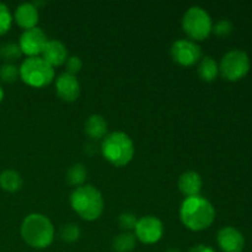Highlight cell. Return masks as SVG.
<instances>
[{"label": "cell", "mask_w": 252, "mask_h": 252, "mask_svg": "<svg viewBox=\"0 0 252 252\" xmlns=\"http://www.w3.org/2000/svg\"><path fill=\"white\" fill-rule=\"evenodd\" d=\"M180 218L187 229L201 231L213 224L216 219V209L211 202L203 197H187L181 204Z\"/></svg>", "instance_id": "1"}, {"label": "cell", "mask_w": 252, "mask_h": 252, "mask_svg": "<svg viewBox=\"0 0 252 252\" xmlns=\"http://www.w3.org/2000/svg\"><path fill=\"white\" fill-rule=\"evenodd\" d=\"M21 236L31 248L46 249L53 243L54 226L46 216L32 213L22 221Z\"/></svg>", "instance_id": "2"}, {"label": "cell", "mask_w": 252, "mask_h": 252, "mask_svg": "<svg viewBox=\"0 0 252 252\" xmlns=\"http://www.w3.org/2000/svg\"><path fill=\"white\" fill-rule=\"evenodd\" d=\"M70 204L81 218L89 221L100 218L103 212L102 194L91 185L76 187L70 196Z\"/></svg>", "instance_id": "3"}, {"label": "cell", "mask_w": 252, "mask_h": 252, "mask_svg": "<svg viewBox=\"0 0 252 252\" xmlns=\"http://www.w3.org/2000/svg\"><path fill=\"white\" fill-rule=\"evenodd\" d=\"M101 150L105 159L118 167L129 164L134 157L133 140L123 132H113L106 135L103 138Z\"/></svg>", "instance_id": "4"}, {"label": "cell", "mask_w": 252, "mask_h": 252, "mask_svg": "<svg viewBox=\"0 0 252 252\" xmlns=\"http://www.w3.org/2000/svg\"><path fill=\"white\" fill-rule=\"evenodd\" d=\"M20 78L30 86L43 88L53 81L54 69L42 57H29L20 66Z\"/></svg>", "instance_id": "5"}, {"label": "cell", "mask_w": 252, "mask_h": 252, "mask_svg": "<svg viewBox=\"0 0 252 252\" xmlns=\"http://www.w3.org/2000/svg\"><path fill=\"white\" fill-rule=\"evenodd\" d=\"M182 29L192 39L207 38L213 30V24L208 12L201 6H191L184 15Z\"/></svg>", "instance_id": "6"}, {"label": "cell", "mask_w": 252, "mask_h": 252, "mask_svg": "<svg viewBox=\"0 0 252 252\" xmlns=\"http://www.w3.org/2000/svg\"><path fill=\"white\" fill-rule=\"evenodd\" d=\"M250 70V58L241 49H233L224 54L219 64V73L229 81L243 79Z\"/></svg>", "instance_id": "7"}, {"label": "cell", "mask_w": 252, "mask_h": 252, "mask_svg": "<svg viewBox=\"0 0 252 252\" xmlns=\"http://www.w3.org/2000/svg\"><path fill=\"white\" fill-rule=\"evenodd\" d=\"M134 230V235L138 240L147 245H152L161 239L164 234V226L159 218L154 216H147L138 219Z\"/></svg>", "instance_id": "8"}, {"label": "cell", "mask_w": 252, "mask_h": 252, "mask_svg": "<svg viewBox=\"0 0 252 252\" xmlns=\"http://www.w3.org/2000/svg\"><path fill=\"white\" fill-rule=\"evenodd\" d=\"M171 57L181 65H193L202 58L201 47L191 39H177L172 43Z\"/></svg>", "instance_id": "9"}, {"label": "cell", "mask_w": 252, "mask_h": 252, "mask_svg": "<svg viewBox=\"0 0 252 252\" xmlns=\"http://www.w3.org/2000/svg\"><path fill=\"white\" fill-rule=\"evenodd\" d=\"M47 38L46 33L39 27L25 30L20 36L19 46L21 48L22 54H27L29 57H38L42 53L44 46H46Z\"/></svg>", "instance_id": "10"}, {"label": "cell", "mask_w": 252, "mask_h": 252, "mask_svg": "<svg viewBox=\"0 0 252 252\" xmlns=\"http://www.w3.org/2000/svg\"><path fill=\"white\" fill-rule=\"evenodd\" d=\"M217 241L223 252H243L245 248V238L233 226L220 229L217 235Z\"/></svg>", "instance_id": "11"}, {"label": "cell", "mask_w": 252, "mask_h": 252, "mask_svg": "<svg viewBox=\"0 0 252 252\" xmlns=\"http://www.w3.org/2000/svg\"><path fill=\"white\" fill-rule=\"evenodd\" d=\"M56 91L59 98L66 102H73L80 95V84L75 75L65 71L57 78Z\"/></svg>", "instance_id": "12"}, {"label": "cell", "mask_w": 252, "mask_h": 252, "mask_svg": "<svg viewBox=\"0 0 252 252\" xmlns=\"http://www.w3.org/2000/svg\"><path fill=\"white\" fill-rule=\"evenodd\" d=\"M41 54L42 58L52 66L62 65L68 59L66 47L58 39H48Z\"/></svg>", "instance_id": "13"}, {"label": "cell", "mask_w": 252, "mask_h": 252, "mask_svg": "<svg viewBox=\"0 0 252 252\" xmlns=\"http://www.w3.org/2000/svg\"><path fill=\"white\" fill-rule=\"evenodd\" d=\"M38 9L33 2H24L19 5L15 10V21L20 27L25 30H30L36 27L38 22Z\"/></svg>", "instance_id": "14"}, {"label": "cell", "mask_w": 252, "mask_h": 252, "mask_svg": "<svg viewBox=\"0 0 252 252\" xmlns=\"http://www.w3.org/2000/svg\"><path fill=\"white\" fill-rule=\"evenodd\" d=\"M202 177L196 171H186L179 177V189L184 196L194 197L199 196L202 189Z\"/></svg>", "instance_id": "15"}, {"label": "cell", "mask_w": 252, "mask_h": 252, "mask_svg": "<svg viewBox=\"0 0 252 252\" xmlns=\"http://www.w3.org/2000/svg\"><path fill=\"white\" fill-rule=\"evenodd\" d=\"M108 125L101 115H91L85 122V132L93 139H101L107 135Z\"/></svg>", "instance_id": "16"}, {"label": "cell", "mask_w": 252, "mask_h": 252, "mask_svg": "<svg viewBox=\"0 0 252 252\" xmlns=\"http://www.w3.org/2000/svg\"><path fill=\"white\" fill-rule=\"evenodd\" d=\"M0 187L4 191L16 192L22 187V177L15 170H5L0 174Z\"/></svg>", "instance_id": "17"}, {"label": "cell", "mask_w": 252, "mask_h": 252, "mask_svg": "<svg viewBox=\"0 0 252 252\" xmlns=\"http://www.w3.org/2000/svg\"><path fill=\"white\" fill-rule=\"evenodd\" d=\"M198 74L204 81H213L219 74V65L212 57L206 56L201 58L198 65Z\"/></svg>", "instance_id": "18"}, {"label": "cell", "mask_w": 252, "mask_h": 252, "mask_svg": "<svg viewBox=\"0 0 252 252\" xmlns=\"http://www.w3.org/2000/svg\"><path fill=\"white\" fill-rule=\"evenodd\" d=\"M137 245V238L129 231L120 234L113 240V249L116 252H132Z\"/></svg>", "instance_id": "19"}, {"label": "cell", "mask_w": 252, "mask_h": 252, "mask_svg": "<svg viewBox=\"0 0 252 252\" xmlns=\"http://www.w3.org/2000/svg\"><path fill=\"white\" fill-rule=\"evenodd\" d=\"M86 176H88V171H86L85 166L83 164H74L69 167L66 171V180L71 186L80 187L85 182Z\"/></svg>", "instance_id": "20"}, {"label": "cell", "mask_w": 252, "mask_h": 252, "mask_svg": "<svg viewBox=\"0 0 252 252\" xmlns=\"http://www.w3.org/2000/svg\"><path fill=\"white\" fill-rule=\"evenodd\" d=\"M21 56V48H20L17 43L7 42V43L0 46V59H2L5 63H12V62L19 59Z\"/></svg>", "instance_id": "21"}, {"label": "cell", "mask_w": 252, "mask_h": 252, "mask_svg": "<svg viewBox=\"0 0 252 252\" xmlns=\"http://www.w3.org/2000/svg\"><path fill=\"white\" fill-rule=\"evenodd\" d=\"M20 76V69L12 63H4L0 66V80L4 83H14Z\"/></svg>", "instance_id": "22"}, {"label": "cell", "mask_w": 252, "mask_h": 252, "mask_svg": "<svg viewBox=\"0 0 252 252\" xmlns=\"http://www.w3.org/2000/svg\"><path fill=\"white\" fill-rule=\"evenodd\" d=\"M59 236L65 243H74V241H76L80 238V229H79L76 224H65L59 230Z\"/></svg>", "instance_id": "23"}, {"label": "cell", "mask_w": 252, "mask_h": 252, "mask_svg": "<svg viewBox=\"0 0 252 252\" xmlns=\"http://www.w3.org/2000/svg\"><path fill=\"white\" fill-rule=\"evenodd\" d=\"M12 24V16L9 7L0 2V36L6 33Z\"/></svg>", "instance_id": "24"}, {"label": "cell", "mask_w": 252, "mask_h": 252, "mask_svg": "<svg viewBox=\"0 0 252 252\" xmlns=\"http://www.w3.org/2000/svg\"><path fill=\"white\" fill-rule=\"evenodd\" d=\"M137 217L135 214L130 213V212H123L122 214H120L118 217V223H120V226L126 231H129L132 229L135 228L137 225Z\"/></svg>", "instance_id": "25"}, {"label": "cell", "mask_w": 252, "mask_h": 252, "mask_svg": "<svg viewBox=\"0 0 252 252\" xmlns=\"http://www.w3.org/2000/svg\"><path fill=\"white\" fill-rule=\"evenodd\" d=\"M214 32H216L218 36L224 37V36H228L231 31H233V24H231L229 20L223 19V20H219L213 27Z\"/></svg>", "instance_id": "26"}, {"label": "cell", "mask_w": 252, "mask_h": 252, "mask_svg": "<svg viewBox=\"0 0 252 252\" xmlns=\"http://www.w3.org/2000/svg\"><path fill=\"white\" fill-rule=\"evenodd\" d=\"M65 66H66V73L75 75V74L79 73L80 69L83 68V61L76 56L69 57L65 62Z\"/></svg>", "instance_id": "27"}, {"label": "cell", "mask_w": 252, "mask_h": 252, "mask_svg": "<svg viewBox=\"0 0 252 252\" xmlns=\"http://www.w3.org/2000/svg\"><path fill=\"white\" fill-rule=\"evenodd\" d=\"M189 252H216L211 246L207 245H196L191 249Z\"/></svg>", "instance_id": "28"}, {"label": "cell", "mask_w": 252, "mask_h": 252, "mask_svg": "<svg viewBox=\"0 0 252 252\" xmlns=\"http://www.w3.org/2000/svg\"><path fill=\"white\" fill-rule=\"evenodd\" d=\"M2 98H4V91H2L1 86H0V102L2 101Z\"/></svg>", "instance_id": "29"}, {"label": "cell", "mask_w": 252, "mask_h": 252, "mask_svg": "<svg viewBox=\"0 0 252 252\" xmlns=\"http://www.w3.org/2000/svg\"><path fill=\"white\" fill-rule=\"evenodd\" d=\"M166 252H181V251L177 250V249H170V250H167Z\"/></svg>", "instance_id": "30"}]
</instances>
